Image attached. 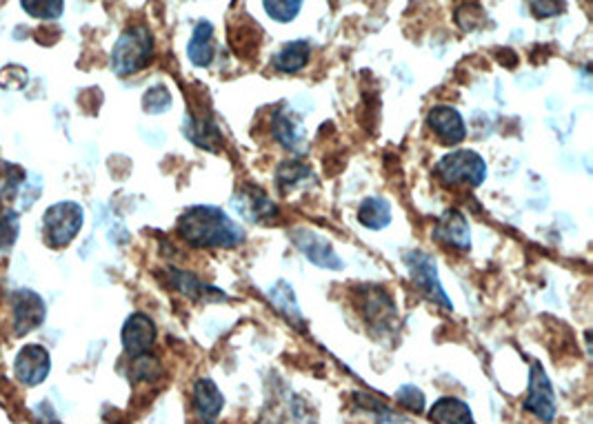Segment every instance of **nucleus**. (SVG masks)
I'll use <instances>...</instances> for the list:
<instances>
[{"mask_svg":"<svg viewBox=\"0 0 593 424\" xmlns=\"http://www.w3.org/2000/svg\"><path fill=\"white\" fill-rule=\"evenodd\" d=\"M178 236L196 249H234L245 242V229L214 205H196L178 218Z\"/></svg>","mask_w":593,"mask_h":424,"instance_id":"obj_1","label":"nucleus"},{"mask_svg":"<svg viewBox=\"0 0 593 424\" xmlns=\"http://www.w3.org/2000/svg\"><path fill=\"white\" fill-rule=\"evenodd\" d=\"M154 58V36L144 25L125 29L111 49V71L116 76H133Z\"/></svg>","mask_w":593,"mask_h":424,"instance_id":"obj_2","label":"nucleus"},{"mask_svg":"<svg viewBox=\"0 0 593 424\" xmlns=\"http://www.w3.org/2000/svg\"><path fill=\"white\" fill-rule=\"evenodd\" d=\"M436 175L447 187H458V185H469V187H481L487 178V163L481 154L471 149H456L438 160Z\"/></svg>","mask_w":593,"mask_h":424,"instance_id":"obj_3","label":"nucleus"},{"mask_svg":"<svg viewBox=\"0 0 593 424\" xmlns=\"http://www.w3.org/2000/svg\"><path fill=\"white\" fill-rule=\"evenodd\" d=\"M82 222H85V211L79 203L63 200V203L51 205L43 216L45 240L54 249H63L80 234Z\"/></svg>","mask_w":593,"mask_h":424,"instance_id":"obj_4","label":"nucleus"},{"mask_svg":"<svg viewBox=\"0 0 593 424\" xmlns=\"http://www.w3.org/2000/svg\"><path fill=\"white\" fill-rule=\"evenodd\" d=\"M405 265H407V269H409L411 281H414L416 287L420 289V292L425 293L431 302L440 304V307L450 309L451 312L453 302H451V298L447 296L445 287H442L440 276H438L436 260H433L429 253L420 251V249L405 253Z\"/></svg>","mask_w":593,"mask_h":424,"instance_id":"obj_5","label":"nucleus"},{"mask_svg":"<svg viewBox=\"0 0 593 424\" xmlns=\"http://www.w3.org/2000/svg\"><path fill=\"white\" fill-rule=\"evenodd\" d=\"M556 407H558V402H556L554 385H551L549 376L545 374L543 365L534 362L529 374V389L527 398H524V408H527L529 413H534L535 418H540V420L549 422L554 420Z\"/></svg>","mask_w":593,"mask_h":424,"instance_id":"obj_6","label":"nucleus"},{"mask_svg":"<svg viewBox=\"0 0 593 424\" xmlns=\"http://www.w3.org/2000/svg\"><path fill=\"white\" fill-rule=\"evenodd\" d=\"M291 242L298 247V251L307 258L309 262H313L321 269H334V271H340L344 269L343 258L338 256L336 249H334L332 242L327 238L316 234L312 229H296L291 234Z\"/></svg>","mask_w":593,"mask_h":424,"instance_id":"obj_7","label":"nucleus"},{"mask_svg":"<svg viewBox=\"0 0 593 424\" xmlns=\"http://www.w3.org/2000/svg\"><path fill=\"white\" fill-rule=\"evenodd\" d=\"M48 307L43 298L32 289H18L12 296V320L16 335H27L29 331L38 329L45 323Z\"/></svg>","mask_w":593,"mask_h":424,"instance_id":"obj_8","label":"nucleus"},{"mask_svg":"<svg viewBox=\"0 0 593 424\" xmlns=\"http://www.w3.org/2000/svg\"><path fill=\"white\" fill-rule=\"evenodd\" d=\"M51 369L49 351L40 344H25L14 360V376L25 387H36L48 380Z\"/></svg>","mask_w":593,"mask_h":424,"instance_id":"obj_9","label":"nucleus"},{"mask_svg":"<svg viewBox=\"0 0 593 424\" xmlns=\"http://www.w3.org/2000/svg\"><path fill=\"white\" fill-rule=\"evenodd\" d=\"M427 125L442 144H461L467 138V125L462 113L451 105H438L431 107L427 113Z\"/></svg>","mask_w":593,"mask_h":424,"instance_id":"obj_10","label":"nucleus"},{"mask_svg":"<svg viewBox=\"0 0 593 424\" xmlns=\"http://www.w3.org/2000/svg\"><path fill=\"white\" fill-rule=\"evenodd\" d=\"M156 324H154V320L149 318L147 313H132L129 318L125 320V324H122V331H121V340H122V349L127 351L129 355H141V354H147L149 349H152L154 343H156Z\"/></svg>","mask_w":593,"mask_h":424,"instance_id":"obj_11","label":"nucleus"},{"mask_svg":"<svg viewBox=\"0 0 593 424\" xmlns=\"http://www.w3.org/2000/svg\"><path fill=\"white\" fill-rule=\"evenodd\" d=\"M433 240L456 251L471 249V231H469L465 214H461L458 209H447L433 227Z\"/></svg>","mask_w":593,"mask_h":424,"instance_id":"obj_12","label":"nucleus"},{"mask_svg":"<svg viewBox=\"0 0 593 424\" xmlns=\"http://www.w3.org/2000/svg\"><path fill=\"white\" fill-rule=\"evenodd\" d=\"M183 133L192 141L196 147H203L207 152H218L223 147V133L214 118L203 110H192L185 118Z\"/></svg>","mask_w":593,"mask_h":424,"instance_id":"obj_13","label":"nucleus"},{"mask_svg":"<svg viewBox=\"0 0 593 424\" xmlns=\"http://www.w3.org/2000/svg\"><path fill=\"white\" fill-rule=\"evenodd\" d=\"M234 207L240 211L242 218L251 222H271L278 216V207L270 200V196L258 187H245L236 194Z\"/></svg>","mask_w":593,"mask_h":424,"instance_id":"obj_14","label":"nucleus"},{"mask_svg":"<svg viewBox=\"0 0 593 424\" xmlns=\"http://www.w3.org/2000/svg\"><path fill=\"white\" fill-rule=\"evenodd\" d=\"M192 405L194 411L198 413L200 420L214 422L216 418L220 416L225 407V396L220 393L216 382L211 377H200L196 380L194 391H192Z\"/></svg>","mask_w":593,"mask_h":424,"instance_id":"obj_15","label":"nucleus"},{"mask_svg":"<svg viewBox=\"0 0 593 424\" xmlns=\"http://www.w3.org/2000/svg\"><path fill=\"white\" fill-rule=\"evenodd\" d=\"M169 282H172L180 293L196 300V302H218V300L227 298L220 289L205 284L203 281H198L194 273L180 271V269H172V271H169Z\"/></svg>","mask_w":593,"mask_h":424,"instance_id":"obj_16","label":"nucleus"},{"mask_svg":"<svg viewBox=\"0 0 593 424\" xmlns=\"http://www.w3.org/2000/svg\"><path fill=\"white\" fill-rule=\"evenodd\" d=\"M187 58L196 67H209L214 60V25L209 20H200L196 25L192 40L187 45Z\"/></svg>","mask_w":593,"mask_h":424,"instance_id":"obj_17","label":"nucleus"},{"mask_svg":"<svg viewBox=\"0 0 593 424\" xmlns=\"http://www.w3.org/2000/svg\"><path fill=\"white\" fill-rule=\"evenodd\" d=\"M309 54H312L309 40H293V43H287L285 48L273 56L271 65L273 69L282 71V74H296V71L307 67Z\"/></svg>","mask_w":593,"mask_h":424,"instance_id":"obj_18","label":"nucleus"},{"mask_svg":"<svg viewBox=\"0 0 593 424\" xmlns=\"http://www.w3.org/2000/svg\"><path fill=\"white\" fill-rule=\"evenodd\" d=\"M429 420L431 422H442V424H467L473 420V413L469 408L467 402L458 400V398L445 396L440 400L433 402L431 411H429Z\"/></svg>","mask_w":593,"mask_h":424,"instance_id":"obj_19","label":"nucleus"},{"mask_svg":"<svg viewBox=\"0 0 593 424\" xmlns=\"http://www.w3.org/2000/svg\"><path fill=\"white\" fill-rule=\"evenodd\" d=\"M358 220L360 225L367 227L371 231H380L389 227L391 222V205L387 198L380 196H369L358 207Z\"/></svg>","mask_w":593,"mask_h":424,"instance_id":"obj_20","label":"nucleus"},{"mask_svg":"<svg viewBox=\"0 0 593 424\" xmlns=\"http://www.w3.org/2000/svg\"><path fill=\"white\" fill-rule=\"evenodd\" d=\"M271 132L282 147L293 149V152H298V149L302 147L301 122L293 121L287 111H282V110L276 111V116H273V121H271Z\"/></svg>","mask_w":593,"mask_h":424,"instance_id":"obj_21","label":"nucleus"},{"mask_svg":"<svg viewBox=\"0 0 593 424\" xmlns=\"http://www.w3.org/2000/svg\"><path fill=\"white\" fill-rule=\"evenodd\" d=\"M270 300L273 307L278 309L289 323L298 324V327H302V315H301V309H298L296 304V296H293L291 287H289L287 282H276L273 287L270 289Z\"/></svg>","mask_w":593,"mask_h":424,"instance_id":"obj_22","label":"nucleus"},{"mask_svg":"<svg viewBox=\"0 0 593 424\" xmlns=\"http://www.w3.org/2000/svg\"><path fill=\"white\" fill-rule=\"evenodd\" d=\"M25 185V169L0 160V203H12Z\"/></svg>","mask_w":593,"mask_h":424,"instance_id":"obj_23","label":"nucleus"},{"mask_svg":"<svg viewBox=\"0 0 593 424\" xmlns=\"http://www.w3.org/2000/svg\"><path fill=\"white\" fill-rule=\"evenodd\" d=\"M20 234V218L14 209L0 203V251H9L16 245Z\"/></svg>","mask_w":593,"mask_h":424,"instance_id":"obj_24","label":"nucleus"},{"mask_svg":"<svg viewBox=\"0 0 593 424\" xmlns=\"http://www.w3.org/2000/svg\"><path fill=\"white\" fill-rule=\"evenodd\" d=\"M20 7L36 20H58L65 12V0H20Z\"/></svg>","mask_w":593,"mask_h":424,"instance_id":"obj_25","label":"nucleus"},{"mask_svg":"<svg viewBox=\"0 0 593 424\" xmlns=\"http://www.w3.org/2000/svg\"><path fill=\"white\" fill-rule=\"evenodd\" d=\"M305 0H262L265 14L276 23H291L301 14Z\"/></svg>","mask_w":593,"mask_h":424,"instance_id":"obj_26","label":"nucleus"},{"mask_svg":"<svg viewBox=\"0 0 593 424\" xmlns=\"http://www.w3.org/2000/svg\"><path fill=\"white\" fill-rule=\"evenodd\" d=\"M163 369H161V362H158L154 355L147 354H141V355H133V362H132V380L133 382H154L156 377H161Z\"/></svg>","mask_w":593,"mask_h":424,"instance_id":"obj_27","label":"nucleus"},{"mask_svg":"<svg viewBox=\"0 0 593 424\" xmlns=\"http://www.w3.org/2000/svg\"><path fill=\"white\" fill-rule=\"evenodd\" d=\"M169 107H172V94H169V90L164 85H154L144 91L143 110L147 113L156 116V113L169 111Z\"/></svg>","mask_w":593,"mask_h":424,"instance_id":"obj_28","label":"nucleus"},{"mask_svg":"<svg viewBox=\"0 0 593 424\" xmlns=\"http://www.w3.org/2000/svg\"><path fill=\"white\" fill-rule=\"evenodd\" d=\"M307 178H312V172L301 163H282L281 167H278V183H281L282 189L298 187V185Z\"/></svg>","mask_w":593,"mask_h":424,"instance_id":"obj_29","label":"nucleus"},{"mask_svg":"<svg viewBox=\"0 0 593 424\" xmlns=\"http://www.w3.org/2000/svg\"><path fill=\"white\" fill-rule=\"evenodd\" d=\"M396 402H398L400 407H405L407 411H411V413H422V411H425V407H427L425 393H422L414 385H402L398 389V393H396Z\"/></svg>","mask_w":593,"mask_h":424,"instance_id":"obj_30","label":"nucleus"},{"mask_svg":"<svg viewBox=\"0 0 593 424\" xmlns=\"http://www.w3.org/2000/svg\"><path fill=\"white\" fill-rule=\"evenodd\" d=\"M27 82V71L23 67L16 65H7L3 71H0V87L5 90H20Z\"/></svg>","mask_w":593,"mask_h":424,"instance_id":"obj_31","label":"nucleus"},{"mask_svg":"<svg viewBox=\"0 0 593 424\" xmlns=\"http://www.w3.org/2000/svg\"><path fill=\"white\" fill-rule=\"evenodd\" d=\"M529 7L538 18H551L565 9V3L562 0H529Z\"/></svg>","mask_w":593,"mask_h":424,"instance_id":"obj_32","label":"nucleus"},{"mask_svg":"<svg viewBox=\"0 0 593 424\" xmlns=\"http://www.w3.org/2000/svg\"><path fill=\"white\" fill-rule=\"evenodd\" d=\"M354 400L358 402V405L363 407L365 411H376V413H378V416H380V413L391 411V408L387 407L385 402H380L378 398L369 396V393H365V391H355V393H354Z\"/></svg>","mask_w":593,"mask_h":424,"instance_id":"obj_33","label":"nucleus"}]
</instances>
